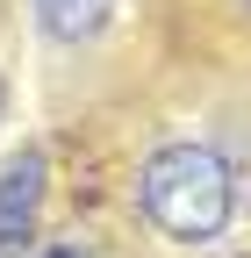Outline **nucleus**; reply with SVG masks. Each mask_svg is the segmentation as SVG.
Instances as JSON below:
<instances>
[{
    "label": "nucleus",
    "instance_id": "nucleus-1",
    "mask_svg": "<svg viewBox=\"0 0 251 258\" xmlns=\"http://www.w3.org/2000/svg\"><path fill=\"white\" fill-rule=\"evenodd\" d=\"M137 194H144V215L158 222L165 237H179V244L223 237V222L237 208L230 165L208 144H165V151H151L144 172H137Z\"/></svg>",
    "mask_w": 251,
    "mask_h": 258
},
{
    "label": "nucleus",
    "instance_id": "nucleus-2",
    "mask_svg": "<svg viewBox=\"0 0 251 258\" xmlns=\"http://www.w3.org/2000/svg\"><path fill=\"white\" fill-rule=\"evenodd\" d=\"M43 208V151H15L0 165V258H29Z\"/></svg>",
    "mask_w": 251,
    "mask_h": 258
},
{
    "label": "nucleus",
    "instance_id": "nucleus-3",
    "mask_svg": "<svg viewBox=\"0 0 251 258\" xmlns=\"http://www.w3.org/2000/svg\"><path fill=\"white\" fill-rule=\"evenodd\" d=\"M108 8H115V0H36V22L50 29L57 43H86V36L108 29Z\"/></svg>",
    "mask_w": 251,
    "mask_h": 258
},
{
    "label": "nucleus",
    "instance_id": "nucleus-4",
    "mask_svg": "<svg viewBox=\"0 0 251 258\" xmlns=\"http://www.w3.org/2000/svg\"><path fill=\"white\" fill-rule=\"evenodd\" d=\"M0 108H8V86H0Z\"/></svg>",
    "mask_w": 251,
    "mask_h": 258
}]
</instances>
